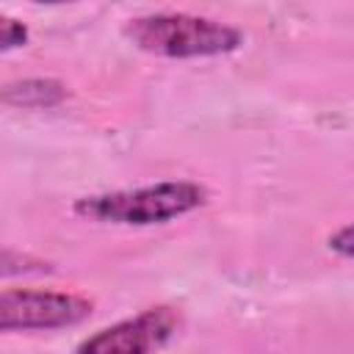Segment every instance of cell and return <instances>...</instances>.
Listing matches in <instances>:
<instances>
[{"label": "cell", "instance_id": "cell-1", "mask_svg": "<svg viewBox=\"0 0 354 354\" xmlns=\"http://www.w3.org/2000/svg\"><path fill=\"white\" fill-rule=\"evenodd\" d=\"M207 202V191L191 180H166L144 188L108 191L94 196H80L75 213L86 221L122 224V227H149L180 218Z\"/></svg>", "mask_w": 354, "mask_h": 354}, {"label": "cell", "instance_id": "cell-2", "mask_svg": "<svg viewBox=\"0 0 354 354\" xmlns=\"http://www.w3.org/2000/svg\"><path fill=\"white\" fill-rule=\"evenodd\" d=\"M124 36L138 50L163 58H216L243 44L238 28L196 14H144L124 25Z\"/></svg>", "mask_w": 354, "mask_h": 354}, {"label": "cell", "instance_id": "cell-3", "mask_svg": "<svg viewBox=\"0 0 354 354\" xmlns=\"http://www.w3.org/2000/svg\"><path fill=\"white\" fill-rule=\"evenodd\" d=\"M94 313V301L66 290H30L6 288L0 296V329L33 332V329H66L83 324Z\"/></svg>", "mask_w": 354, "mask_h": 354}, {"label": "cell", "instance_id": "cell-4", "mask_svg": "<svg viewBox=\"0 0 354 354\" xmlns=\"http://www.w3.org/2000/svg\"><path fill=\"white\" fill-rule=\"evenodd\" d=\"M177 329L180 313L169 304H158L94 332L77 343L72 354H155L177 335Z\"/></svg>", "mask_w": 354, "mask_h": 354}, {"label": "cell", "instance_id": "cell-5", "mask_svg": "<svg viewBox=\"0 0 354 354\" xmlns=\"http://www.w3.org/2000/svg\"><path fill=\"white\" fill-rule=\"evenodd\" d=\"M69 97L66 86L53 77H25L17 83H8L3 88V102L11 108L22 111H41V108H55Z\"/></svg>", "mask_w": 354, "mask_h": 354}, {"label": "cell", "instance_id": "cell-6", "mask_svg": "<svg viewBox=\"0 0 354 354\" xmlns=\"http://www.w3.org/2000/svg\"><path fill=\"white\" fill-rule=\"evenodd\" d=\"M53 271V266L47 260H39L33 254H19L14 249H3V277H14V274H47Z\"/></svg>", "mask_w": 354, "mask_h": 354}, {"label": "cell", "instance_id": "cell-7", "mask_svg": "<svg viewBox=\"0 0 354 354\" xmlns=\"http://www.w3.org/2000/svg\"><path fill=\"white\" fill-rule=\"evenodd\" d=\"M28 41V28L11 17H3L0 19V50L3 53H11L17 47H22Z\"/></svg>", "mask_w": 354, "mask_h": 354}, {"label": "cell", "instance_id": "cell-8", "mask_svg": "<svg viewBox=\"0 0 354 354\" xmlns=\"http://www.w3.org/2000/svg\"><path fill=\"white\" fill-rule=\"evenodd\" d=\"M326 246H329L335 254L354 260V224H346V227H340L337 232H332L329 241H326Z\"/></svg>", "mask_w": 354, "mask_h": 354}]
</instances>
